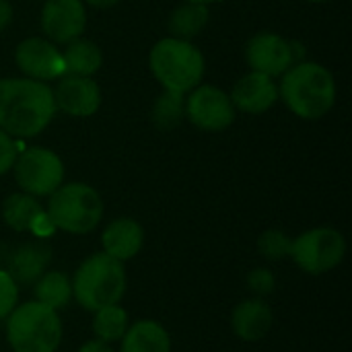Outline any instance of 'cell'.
<instances>
[{"label": "cell", "mask_w": 352, "mask_h": 352, "mask_svg": "<svg viewBox=\"0 0 352 352\" xmlns=\"http://www.w3.org/2000/svg\"><path fill=\"white\" fill-rule=\"evenodd\" d=\"M274 316L270 305L262 297H252L241 301L231 314V328L237 338L243 342L262 340L272 328Z\"/></svg>", "instance_id": "cell-16"}, {"label": "cell", "mask_w": 352, "mask_h": 352, "mask_svg": "<svg viewBox=\"0 0 352 352\" xmlns=\"http://www.w3.org/2000/svg\"><path fill=\"white\" fill-rule=\"evenodd\" d=\"M39 25L45 39L66 45L68 41L82 37L87 27V6L82 0H45Z\"/></svg>", "instance_id": "cell-12"}, {"label": "cell", "mask_w": 352, "mask_h": 352, "mask_svg": "<svg viewBox=\"0 0 352 352\" xmlns=\"http://www.w3.org/2000/svg\"><path fill=\"white\" fill-rule=\"evenodd\" d=\"M278 99H283L297 118L320 120L336 103V80L326 66L301 60L283 74Z\"/></svg>", "instance_id": "cell-2"}, {"label": "cell", "mask_w": 352, "mask_h": 352, "mask_svg": "<svg viewBox=\"0 0 352 352\" xmlns=\"http://www.w3.org/2000/svg\"><path fill=\"white\" fill-rule=\"evenodd\" d=\"M305 47L297 41H291L278 33L262 31L256 33L245 45V60L252 70L268 74V76H283L293 64L301 62Z\"/></svg>", "instance_id": "cell-9"}, {"label": "cell", "mask_w": 352, "mask_h": 352, "mask_svg": "<svg viewBox=\"0 0 352 352\" xmlns=\"http://www.w3.org/2000/svg\"><path fill=\"white\" fill-rule=\"evenodd\" d=\"M208 4H198V2H184L169 14V31L171 37L192 41L208 23Z\"/></svg>", "instance_id": "cell-22"}, {"label": "cell", "mask_w": 352, "mask_h": 352, "mask_svg": "<svg viewBox=\"0 0 352 352\" xmlns=\"http://www.w3.org/2000/svg\"><path fill=\"white\" fill-rule=\"evenodd\" d=\"M72 297L87 311H97L107 305L120 303L126 293L124 262L107 256L105 252L87 258L74 272Z\"/></svg>", "instance_id": "cell-4"}, {"label": "cell", "mask_w": 352, "mask_h": 352, "mask_svg": "<svg viewBox=\"0 0 352 352\" xmlns=\"http://www.w3.org/2000/svg\"><path fill=\"white\" fill-rule=\"evenodd\" d=\"M186 118V95L175 91H165L155 99L151 109V120L159 130H173Z\"/></svg>", "instance_id": "cell-23"}, {"label": "cell", "mask_w": 352, "mask_h": 352, "mask_svg": "<svg viewBox=\"0 0 352 352\" xmlns=\"http://www.w3.org/2000/svg\"><path fill=\"white\" fill-rule=\"evenodd\" d=\"M2 219L12 231H33L35 235H43L41 227L47 223V214L41 208L39 200L31 194L16 192L10 194L2 204Z\"/></svg>", "instance_id": "cell-18"}, {"label": "cell", "mask_w": 352, "mask_h": 352, "mask_svg": "<svg viewBox=\"0 0 352 352\" xmlns=\"http://www.w3.org/2000/svg\"><path fill=\"white\" fill-rule=\"evenodd\" d=\"M184 2H198V4H210V2H217V0H184Z\"/></svg>", "instance_id": "cell-32"}, {"label": "cell", "mask_w": 352, "mask_h": 352, "mask_svg": "<svg viewBox=\"0 0 352 352\" xmlns=\"http://www.w3.org/2000/svg\"><path fill=\"white\" fill-rule=\"evenodd\" d=\"M122 352H171V338L159 322L140 320L128 326L122 338Z\"/></svg>", "instance_id": "cell-19"}, {"label": "cell", "mask_w": 352, "mask_h": 352, "mask_svg": "<svg viewBox=\"0 0 352 352\" xmlns=\"http://www.w3.org/2000/svg\"><path fill=\"white\" fill-rule=\"evenodd\" d=\"M12 171L21 192L35 198L50 196L64 184L62 159L54 151L43 146H29L25 151H19Z\"/></svg>", "instance_id": "cell-8"}, {"label": "cell", "mask_w": 352, "mask_h": 352, "mask_svg": "<svg viewBox=\"0 0 352 352\" xmlns=\"http://www.w3.org/2000/svg\"><path fill=\"white\" fill-rule=\"evenodd\" d=\"M16 305H19V285L6 272V268H0V320H6Z\"/></svg>", "instance_id": "cell-26"}, {"label": "cell", "mask_w": 352, "mask_h": 352, "mask_svg": "<svg viewBox=\"0 0 352 352\" xmlns=\"http://www.w3.org/2000/svg\"><path fill=\"white\" fill-rule=\"evenodd\" d=\"M47 219L54 229L72 235L91 233L103 219V200L99 192L87 184H62L47 196Z\"/></svg>", "instance_id": "cell-6"}, {"label": "cell", "mask_w": 352, "mask_h": 352, "mask_svg": "<svg viewBox=\"0 0 352 352\" xmlns=\"http://www.w3.org/2000/svg\"><path fill=\"white\" fill-rule=\"evenodd\" d=\"M144 243V231L134 219H116L111 221L103 235H101V245L103 252L118 262L132 260Z\"/></svg>", "instance_id": "cell-17"}, {"label": "cell", "mask_w": 352, "mask_h": 352, "mask_svg": "<svg viewBox=\"0 0 352 352\" xmlns=\"http://www.w3.org/2000/svg\"><path fill=\"white\" fill-rule=\"evenodd\" d=\"M237 109L223 89L198 85L186 93V118L202 132H223L235 122Z\"/></svg>", "instance_id": "cell-10"}, {"label": "cell", "mask_w": 352, "mask_h": 352, "mask_svg": "<svg viewBox=\"0 0 352 352\" xmlns=\"http://www.w3.org/2000/svg\"><path fill=\"white\" fill-rule=\"evenodd\" d=\"M64 60V74L72 76H93L103 66V52L101 47L85 37H76L66 43L62 50Z\"/></svg>", "instance_id": "cell-20"}, {"label": "cell", "mask_w": 352, "mask_h": 352, "mask_svg": "<svg viewBox=\"0 0 352 352\" xmlns=\"http://www.w3.org/2000/svg\"><path fill=\"white\" fill-rule=\"evenodd\" d=\"M148 68L165 91L190 93L204 78V56L186 39L165 37L157 41L148 54Z\"/></svg>", "instance_id": "cell-3"}, {"label": "cell", "mask_w": 352, "mask_h": 352, "mask_svg": "<svg viewBox=\"0 0 352 352\" xmlns=\"http://www.w3.org/2000/svg\"><path fill=\"white\" fill-rule=\"evenodd\" d=\"M78 352H113L111 351V346L107 344V342H101V340H89V342H85Z\"/></svg>", "instance_id": "cell-30"}, {"label": "cell", "mask_w": 352, "mask_h": 352, "mask_svg": "<svg viewBox=\"0 0 352 352\" xmlns=\"http://www.w3.org/2000/svg\"><path fill=\"white\" fill-rule=\"evenodd\" d=\"M248 287L254 295L258 297H266L272 295L276 289V278L268 268H256L248 274Z\"/></svg>", "instance_id": "cell-27"}, {"label": "cell", "mask_w": 352, "mask_h": 352, "mask_svg": "<svg viewBox=\"0 0 352 352\" xmlns=\"http://www.w3.org/2000/svg\"><path fill=\"white\" fill-rule=\"evenodd\" d=\"M33 293H35V301H39L41 305H45L54 311H60L72 299V283L60 270H45L35 280Z\"/></svg>", "instance_id": "cell-21"}, {"label": "cell", "mask_w": 352, "mask_h": 352, "mask_svg": "<svg viewBox=\"0 0 352 352\" xmlns=\"http://www.w3.org/2000/svg\"><path fill=\"white\" fill-rule=\"evenodd\" d=\"M14 62L25 78L52 82L64 76L62 50L45 37H27L14 50Z\"/></svg>", "instance_id": "cell-11"}, {"label": "cell", "mask_w": 352, "mask_h": 352, "mask_svg": "<svg viewBox=\"0 0 352 352\" xmlns=\"http://www.w3.org/2000/svg\"><path fill=\"white\" fill-rule=\"evenodd\" d=\"M229 97L235 109L258 116L274 107V103L278 101V85L272 76L252 70L235 82Z\"/></svg>", "instance_id": "cell-14"}, {"label": "cell", "mask_w": 352, "mask_h": 352, "mask_svg": "<svg viewBox=\"0 0 352 352\" xmlns=\"http://www.w3.org/2000/svg\"><path fill=\"white\" fill-rule=\"evenodd\" d=\"M56 111L70 118H91L101 107V89L93 76H72L64 74L52 89Z\"/></svg>", "instance_id": "cell-13"}, {"label": "cell", "mask_w": 352, "mask_h": 352, "mask_svg": "<svg viewBox=\"0 0 352 352\" xmlns=\"http://www.w3.org/2000/svg\"><path fill=\"white\" fill-rule=\"evenodd\" d=\"M6 340L14 352H56L62 342L58 311L39 301L16 305L6 318Z\"/></svg>", "instance_id": "cell-5"}, {"label": "cell", "mask_w": 352, "mask_h": 352, "mask_svg": "<svg viewBox=\"0 0 352 352\" xmlns=\"http://www.w3.org/2000/svg\"><path fill=\"white\" fill-rule=\"evenodd\" d=\"M56 116L54 93L47 82L33 78H0V130L12 138L41 134Z\"/></svg>", "instance_id": "cell-1"}, {"label": "cell", "mask_w": 352, "mask_h": 352, "mask_svg": "<svg viewBox=\"0 0 352 352\" xmlns=\"http://www.w3.org/2000/svg\"><path fill=\"white\" fill-rule=\"evenodd\" d=\"M305 2H311V4H322V2H330V0H305Z\"/></svg>", "instance_id": "cell-33"}, {"label": "cell", "mask_w": 352, "mask_h": 352, "mask_svg": "<svg viewBox=\"0 0 352 352\" xmlns=\"http://www.w3.org/2000/svg\"><path fill=\"white\" fill-rule=\"evenodd\" d=\"M12 16H14V10H12L10 0H0V33L12 23Z\"/></svg>", "instance_id": "cell-29"}, {"label": "cell", "mask_w": 352, "mask_h": 352, "mask_svg": "<svg viewBox=\"0 0 352 352\" xmlns=\"http://www.w3.org/2000/svg\"><path fill=\"white\" fill-rule=\"evenodd\" d=\"M291 243H293V239L287 233H283L278 229H268L260 235L258 250L266 260L278 262V260H285L287 256H291Z\"/></svg>", "instance_id": "cell-25"}, {"label": "cell", "mask_w": 352, "mask_h": 352, "mask_svg": "<svg viewBox=\"0 0 352 352\" xmlns=\"http://www.w3.org/2000/svg\"><path fill=\"white\" fill-rule=\"evenodd\" d=\"M16 155H19L16 138H12L4 130H0V175H4L6 171L12 169V165L16 161Z\"/></svg>", "instance_id": "cell-28"}, {"label": "cell", "mask_w": 352, "mask_h": 352, "mask_svg": "<svg viewBox=\"0 0 352 352\" xmlns=\"http://www.w3.org/2000/svg\"><path fill=\"white\" fill-rule=\"evenodd\" d=\"M120 0H82V4L87 6H93V8H111V6H116Z\"/></svg>", "instance_id": "cell-31"}, {"label": "cell", "mask_w": 352, "mask_h": 352, "mask_svg": "<svg viewBox=\"0 0 352 352\" xmlns=\"http://www.w3.org/2000/svg\"><path fill=\"white\" fill-rule=\"evenodd\" d=\"M346 254V239L332 227H318L301 233L291 243V258L307 274H326L334 270Z\"/></svg>", "instance_id": "cell-7"}, {"label": "cell", "mask_w": 352, "mask_h": 352, "mask_svg": "<svg viewBox=\"0 0 352 352\" xmlns=\"http://www.w3.org/2000/svg\"><path fill=\"white\" fill-rule=\"evenodd\" d=\"M93 334L97 336V340L101 342H118L124 338L126 330H128V314L126 309H122L118 303L116 305H107L101 307L97 311H93Z\"/></svg>", "instance_id": "cell-24"}, {"label": "cell", "mask_w": 352, "mask_h": 352, "mask_svg": "<svg viewBox=\"0 0 352 352\" xmlns=\"http://www.w3.org/2000/svg\"><path fill=\"white\" fill-rule=\"evenodd\" d=\"M52 262V248L39 237L19 245L6 258V272L16 285H35V280L47 270Z\"/></svg>", "instance_id": "cell-15"}]
</instances>
